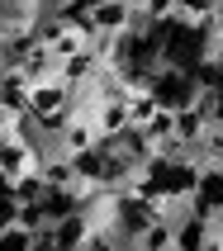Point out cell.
<instances>
[{
    "label": "cell",
    "mask_w": 223,
    "mask_h": 251,
    "mask_svg": "<svg viewBox=\"0 0 223 251\" xmlns=\"http://www.w3.org/2000/svg\"><path fill=\"white\" fill-rule=\"evenodd\" d=\"M147 95H152L157 109H185V104H195L199 95V81H195V71H181V67H162L152 71V81H147Z\"/></svg>",
    "instance_id": "cell-1"
},
{
    "label": "cell",
    "mask_w": 223,
    "mask_h": 251,
    "mask_svg": "<svg viewBox=\"0 0 223 251\" xmlns=\"http://www.w3.org/2000/svg\"><path fill=\"white\" fill-rule=\"evenodd\" d=\"M71 100H76V90H71L62 76H48V81L28 85V114L33 119H53V114H71Z\"/></svg>",
    "instance_id": "cell-2"
},
{
    "label": "cell",
    "mask_w": 223,
    "mask_h": 251,
    "mask_svg": "<svg viewBox=\"0 0 223 251\" xmlns=\"http://www.w3.org/2000/svg\"><path fill=\"white\" fill-rule=\"evenodd\" d=\"M28 171H38L33 142H28L24 133H5V138H0V176L14 185L19 176H28Z\"/></svg>",
    "instance_id": "cell-3"
},
{
    "label": "cell",
    "mask_w": 223,
    "mask_h": 251,
    "mask_svg": "<svg viewBox=\"0 0 223 251\" xmlns=\"http://www.w3.org/2000/svg\"><path fill=\"white\" fill-rule=\"evenodd\" d=\"M90 213L85 209H76V213H67V218H57V223H48V232H53V242H57V251H81V242L90 237Z\"/></svg>",
    "instance_id": "cell-4"
},
{
    "label": "cell",
    "mask_w": 223,
    "mask_h": 251,
    "mask_svg": "<svg viewBox=\"0 0 223 251\" xmlns=\"http://www.w3.org/2000/svg\"><path fill=\"white\" fill-rule=\"evenodd\" d=\"M100 67H105V62H100L95 48H81V52H71V57H62V62H57V76L76 90V85H90V81H95Z\"/></svg>",
    "instance_id": "cell-5"
},
{
    "label": "cell",
    "mask_w": 223,
    "mask_h": 251,
    "mask_svg": "<svg viewBox=\"0 0 223 251\" xmlns=\"http://www.w3.org/2000/svg\"><path fill=\"white\" fill-rule=\"evenodd\" d=\"M128 19H133V10H128L124 0H100V5H90V28H95V33H105V38L124 33Z\"/></svg>",
    "instance_id": "cell-6"
},
{
    "label": "cell",
    "mask_w": 223,
    "mask_h": 251,
    "mask_svg": "<svg viewBox=\"0 0 223 251\" xmlns=\"http://www.w3.org/2000/svg\"><path fill=\"white\" fill-rule=\"evenodd\" d=\"M209 114L199 109V104H185V109H176V142H185L190 152H195L199 142H204V133H209Z\"/></svg>",
    "instance_id": "cell-7"
},
{
    "label": "cell",
    "mask_w": 223,
    "mask_h": 251,
    "mask_svg": "<svg viewBox=\"0 0 223 251\" xmlns=\"http://www.w3.org/2000/svg\"><path fill=\"white\" fill-rule=\"evenodd\" d=\"M57 142H62V152H67V156H71V152H85V147H95V142H100L95 119H90V114H76V119L62 128V138H57Z\"/></svg>",
    "instance_id": "cell-8"
},
{
    "label": "cell",
    "mask_w": 223,
    "mask_h": 251,
    "mask_svg": "<svg viewBox=\"0 0 223 251\" xmlns=\"http://www.w3.org/2000/svg\"><path fill=\"white\" fill-rule=\"evenodd\" d=\"M0 104L10 114H28V81L19 71H0Z\"/></svg>",
    "instance_id": "cell-9"
},
{
    "label": "cell",
    "mask_w": 223,
    "mask_h": 251,
    "mask_svg": "<svg viewBox=\"0 0 223 251\" xmlns=\"http://www.w3.org/2000/svg\"><path fill=\"white\" fill-rule=\"evenodd\" d=\"M19 76H24L28 85H38V81H48V76H57V57L48 52V48H38V43H33V52L24 57V67H19Z\"/></svg>",
    "instance_id": "cell-10"
},
{
    "label": "cell",
    "mask_w": 223,
    "mask_h": 251,
    "mask_svg": "<svg viewBox=\"0 0 223 251\" xmlns=\"http://www.w3.org/2000/svg\"><path fill=\"white\" fill-rule=\"evenodd\" d=\"M133 251H171V223L157 218L152 227H142L138 237H133Z\"/></svg>",
    "instance_id": "cell-11"
},
{
    "label": "cell",
    "mask_w": 223,
    "mask_h": 251,
    "mask_svg": "<svg viewBox=\"0 0 223 251\" xmlns=\"http://www.w3.org/2000/svg\"><path fill=\"white\" fill-rule=\"evenodd\" d=\"M142 133H147V142H152V152H157L167 138H176V114L171 109H152V119L142 124Z\"/></svg>",
    "instance_id": "cell-12"
},
{
    "label": "cell",
    "mask_w": 223,
    "mask_h": 251,
    "mask_svg": "<svg viewBox=\"0 0 223 251\" xmlns=\"http://www.w3.org/2000/svg\"><path fill=\"white\" fill-rule=\"evenodd\" d=\"M10 195L19 199V204H38V199L48 195V185H43V176H38V171H28V176H19V180L10 185Z\"/></svg>",
    "instance_id": "cell-13"
},
{
    "label": "cell",
    "mask_w": 223,
    "mask_h": 251,
    "mask_svg": "<svg viewBox=\"0 0 223 251\" xmlns=\"http://www.w3.org/2000/svg\"><path fill=\"white\" fill-rule=\"evenodd\" d=\"M14 227H24V232H43V227H48V218H43L38 204H19V218H14Z\"/></svg>",
    "instance_id": "cell-14"
},
{
    "label": "cell",
    "mask_w": 223,
    "mask_h": 251,
    "mask_svg": "<svg viewBox=\"0 0 223 251\" xmlns=\"http://www.w3.org/2000/svg\"><path fill=\"white\" fill-rule=\"evenodd\" d=\"M14 218H19V199H14L10 190H0V232H10Z\"/></svg>",
    "instance_id": "cell-15"
},
{
    "label": "cell",
    "mask_w": 223,
    "mask_h": 251,
    "mask_svg": "<svg viewBox=\"0 0 223 251\" xmlns=\"http://www.w3.org/2000/svg\"><path fill=\"white\" fill-rule=\"evenodd\" d=\"M214 124L223 128V95H219V104H214Z\"/></svg>",
    "instance_id": "cell-16"
},
{
    "label": "cell",
    "mask_w": 223,
    "mask_h": 251,
    "mask_svg": "<svg viewBox=\"0 0 223 251\" xmlns=\"http://www.w3.org/2000/svg\"><path fill=\"white\" fill-rule=\"evenodd\" d=\"M76 5H81V10H90V5H100V0H76Z\"/></svg>",
    "instance_id": "cell-17"
},
{
    "label": "cell",
    "mask_w": 223,
    "mask_h": 251,
    "mask_svg": "<svg viewBox=\"0 0 223 251\" xmlns=\"http://www.w3.org/2000/svg\"><path fill=\"white\" fill-rule=\"evenodd\" d=\"M0 190H10V180H5V176H0Z\"/></svg>",
    "instance_id": "cell-18"
}]
</instances>
